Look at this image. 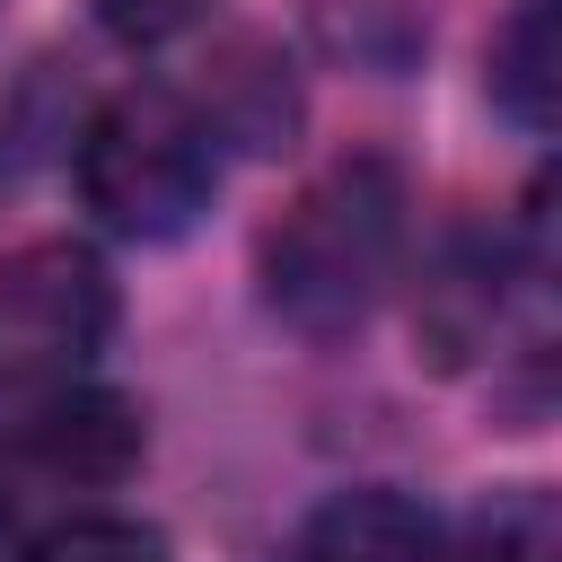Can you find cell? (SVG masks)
<instances>
[{"mask_svg":"<svg viewBox=\"0 0 562 562\" xmlns=\"http://www.w3.org/2000/svg\"><path fill=\"white\" fill-rule=\"evenodd\" d=\"M70 176H79V202L97 211V228L140 237V246H167L220 193V132L202 123V105L184 88L140 79V88L105 97L79 123Z\"/></svg>","mask_w":562,"mask_h":562,"instance_id":"obj_2","label":"cell"},{"mask_svg":"<svg viewBox=\"0 0 562 562\" xmlns=\"http://www.w3.org/2000/svg\"><path fill=\"white\" fill-rule=\"evenodd\" d=\"M544 553H553V527L536 492H509L474 518V562H544Z\"/></svg>","mask_w":562,"mask_h":562,"instance_id":"obj_10","label":"cell"},{"mask_svg":"<svg viewBox=\"0 0 562 562\" xmlns=\"http://www.w3.org/2000/svg\"><path fill=\"white\" fill-rule=\"evenodd\" d=\"M483 88L518 132H553L562 114V0H509V18L483 44Z\"/></svg>","mask_w":562,"mask_h":562,"instance_id":"obj_7","label":"cell"},{"mask_svg":"<svg viewBox=\"0 0 562 562\" xmlns=\"http://www.w3.org/2000/svg\"><path fill=\"white\" fill-rule=\"evenodd\" d=\"M413 325H422L439 369H465L492 342V325H501V246L492 237H448L430 255V272H422Z\"/></svg>","mask_w":562,"mask_h":562,"instance_id":"obj_6","label":"cell"},{"mask_svg":"<svg viewBox=\"0 0 562 562\" xmlns=\"http://www.w3.org/2000/svg\"><path fill=\"white\" fill-rule=\"evenodd\" d=\"M299 562H439V518L395 483H351L299 527Z\"/></svg>","mask_w":562,"mask_h":562,"instance_id":"obj_5","label":"cell"},{"mask_svg":"<svg viewBox=\"0 0 562 562\" xmlns=\"http://www.w3.org/2000/svg\"><path fill=\"white\" fill-rule=\"evenodd\" d=\"M18 562H167V536L123 518V509H88V518H61L44 527Z\"/></svg>","mask_w":562,"mask_h":562,"instance_id":"obj_9","label":"cell"},{"mask_svg":"<svg viewBox=\"0 0 562 562\" xmlns=\"http://www.w3.org/2000/svg\"><path fill=\"white\" fill-rule=\"evenodd\" d=\"M114 334V272L79 237H35L0 255V395H53L88 378Z\"/></svg>","mask_w":562,"mask_h":562,"instance_id":"obj_3","label":"cell"},{"mask_svg":"<svg viewBox=\"0 0 562 562\" xmlns=\"http://www.w3.org/2000/svg\"><path fill=\"white\" fill-rule=\"evenodd\" d=\"M404 228H413L404 167L378 149H351L272 211V228L255 237V290L290 334L334 342L386 299L404 263Z\"/></svg>","mask_w":562,"mask_h":562,"instance_id":"obj_1","label":"cell"},{"mask_svg":"<svg viewBox=\"0 0 562 562\" xmlns=\"http://www.w3.org/2000/svg\"><path fill=\"white\" fill-rule=\"evenodd\" d=\"M88 9H97V26H105L114 44H132V53H140V44L184 35V26H193L211 0H88Z\"/></svg>","mask_w":562,"mask_h":562,"instance_id":"obj_11","label":"cell"},{"mask_svg":"<svg viewBox=\"0 0 562 562\" xmlns=\"http://www.w3.org/2000/svg\"><path fill=\"white\" fill-rule=\"evenodd\" d=\"M202 123L211 132H237L255 149H272L290 123H299V88H290V61L272 44H228V70H220V97H202Z\"/></svg>","mask_w":562,"mask_h":562,"instance_id":"obj_8","label":"cell"},{"mask_svg":"<svg viewBox=\"0 0 562 562\" xmlns=\"http://www.w3.org/2000/svg\"><path fill=\"white\" fill-rule=\"evenodd\" d=\"M18 457H26V465H44L53 483L114 492V483H132V465L149 457V422H140V404H132V395L70 378V386L35 395V413L18 422Z\"/></svg>","mask_w":562,"mask_h":562,"instance_id":"obj_4","label":"cell"}]
</instances>
